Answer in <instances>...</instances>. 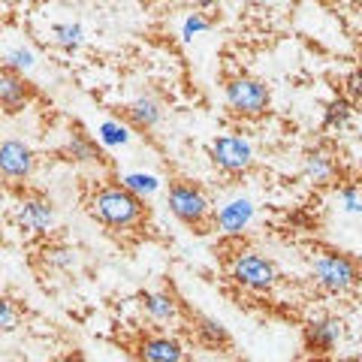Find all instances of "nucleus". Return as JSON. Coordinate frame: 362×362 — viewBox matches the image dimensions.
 Here are the masks:
<instances>
[{
    "label": "nucleus",
    "instance_id": "obj_17",
    "mask_svg": "<svg viewBox=\"0 0 362 362\" xmlns=\"http://www.w3.org/2000/svg\"><path fill=\"white\" fill-rule=\"evenodd\" d=\"M64 154L70 157L73 163H94L100 160V148H97V142L90 139V136L82 130V127H73L70 136H66V145H64Z\"/></svg>",
    "mask_w": 362,
    "mask_h": 362
},
{
    "label": "nucleus",
    "instance_id": "obj_4",
    "mask_svg": "<svg viewBox=\"0 0 362 362\" xmlns=\"http://www.w3.org/2000/svg\"><path fill=\"white\" fill-rule=\"evenodd\" d=\"M230 278L247 293H272L278 287V266L259 251H239L230 259Z\"/></svg>",
    "mask_w": 362,
    "mask_h": 362
},
{
    "label": "nucleus",
    "instance_id": "obj_8",
    "mask_svg": "<svg viewBox=\"0 0 362 362\" xmlns=\"http://www.w3.org/2000/svg\"><path fill=\"white\" fill-rule=\"evenodd\" d=\"M37 169V154L25 139H4L0 142V175L6 181H25Z\"/></svg>",
    "mask_w": 362,
    "mask_h": 362
},
{
    "label": "nucleus",
    "instance_id": "obj_9",
    "mask_svg": "<svg viewBox=\"0 0 362 362\" xmlns=\"http://www.w3.org/2000/svg\"><path fill=\"white\" fill-rule=\"evenodd\" d=\"M254 221V202L247 199V197H233V199H226L223 206L214 211V230H218L221 235H242L247 226H251Z\"/></svg>",
    "mask_w": 362,
    "mask_h": 362
},
{
    "label": "nucleus",
    "instance_id": "obj_21",
    "mask_svg": "<svg viewBox=\"0 0 362 362\" xmlns=\"http://www.w3.org/2000/svg\"><path fill=\"white\" fill-rule=\"evenodd\" d=\"M350 115H354V106H350V100H344V97H338V100H332L329 106H326V112H323V127L326 130H341L344 124L350 121Z\"/></svg>",
    "mask_w": 362,
    "mask_h": 362
},
{
    "label": "nucleus",
    "instance_id": "obj_5",
    "mask_svg": "<svg viewBox=\"0 0 362 362\" xmlns=\"http://www.w3.org/2000/svg\"><path fill=\"white\" fill-rule=\"evenodd\" d=\"M223 103L239 118H263L269 112L272 94L266 82H259L254 76H233L223 85Z\"/></svg>",
    "mask_w": 362,
    "mask_h": 362
},
{
    "label": "nucleus",
    "instance_id": "obj_14",
    "mask_svg": "<svg viewBox=\"0 0 362 362\" xmlns=\"http://www.w3.org/2000/svg\"><path fill=\"white\" fill-rule=\"evenodd\" d=\"M124 118H127L136 130H157L163 121V103L154 94H139L124 106Z\"/></svg>",
    "mask_w": 362,
    "mask_h": 362
},
{
    "label": "nucleus",
    "instance_id": "obj_10",
    "mask_svg": "<svg viewBox=\"0 0 362 362\" xmlns=\"http://www.w3.org/2000/svg\"><path fill=\"white\" fill-rule=\"evenodd\" d=\"M136 302H139L142 317L154 326L175 323L181 317V302L175 299V293H169V290H142L139 296H136Z\"/></svg>",
    "mask_w": 362,
    "mask_h": 362
},
{
    "label": "nucleus",
    "instance_id": "obj_12",
    "mask_svg": "<svg viewBox=\"0 0 362 362\" xmlns=\"http://www.w3.org/2000/svg\"><path fill=\"white\" fill-rule=\"evenodd\" d=\"M136 359L139 362H187V350L173 335H145L136 344Z\"/></svg>",
    "mask_w": 362,
    "mask_h": 362
},
{
    "label": "nucleus",
    "instance_id": "obj_2",
    "mask_svg": "<svg viewBox=\"0 0 362 362\" xmlns=\"http://www.w3.org/2000/svg\"><path fill=\"white\" fill-rule=\"evenodd\" d=\"M166 206L173 211V218L181 221L190 230H206L211 223L214 211H211V199L206 197V190L194 185L190 178H175L169 181L166 190Z\"/></svg>",
    "mask_w": 362,
    "mask_h": 362
},
{
    "label": "nucleus",
    "instance_id": "obj_19",
    "mask_svg": "<svg viewBox=\"0 0 362 362\" xmlns=\"http://www.w3.org/2000/svg\"><path fill=\"white\" fill-rule=\"evenodd\" d=\"M121 185L127 190H133L136 197L145 199V197H151L160 190V178L151 175V173H127V175H121Z\"/></svg>",
    "mask_w": 362,
    "mask_h": 362
},
{
    "label": "nucleus",
    "instance_id": "obj_28",
    "mask_svg": "<svg viewBox=\"0 0 362 362\" xmlns=\"http://www.w3.org/2000/svg\"><path fill=\"white\" fill-rule=\"evenodd\" d=\"M278 4H290V0H278Z\"/></svg>",
    "mask_w": 362,
    "mask_h": 362
},
{
    "label": "nucleus",
    "instance_id": "obj_1",
    "mask_svg": "<svg viewBox=\"0 0 362 362\" xmlns=\"http://www.w3.org/2000/svg\"><path fill=\"white\" fill-rule=\"evenodd\" d=\"M88 214L97 223L109 226L112 233H133L139 230L148 218V209H145V199L136 197L133 190H127L118 181V185H103L97 187L88 199Z\"/></svg>",
    "mask_w": 362,
    "mask_h": 362
},
{
    "label": "nucleus",
    "instance_id": "obj_11",
    "mask_svg": "<svg viewBox=\"0 0 362 362\" xmlns=\"http://www.w3.org/2000/svg\"><path fill=\"white\" fill-rule=\"evenodd\" d=\"M302 335H305V347L311 354H332L338 347V338H341V320L332 314H317L305 323Z\"/></svg>",
    "mask_w": 362,
    "mask_h": 362
},
{
    "label": "nucleus",
    "instance_id": "obj_16",
    "mask_svg": "<svg viewBox=\"0 0 362 362\" xmlns=\"http://www.w3.org/2000/svg\"><path fill=\"white\" fill-rule=\"evenodd\" d=\"M194 335H197V341L202 347H209V350H226L233 344L230 329H226L218 317H209V314L194 317Z\"/></svg>",
    "mask_w": 362,
    "mask_h": 362
},
{
    "label": "nucleus",
    "instance_id": "obj_6",
    "mask_svg": "<svg viewBox=\"0 0 362 362\" xmlns=\"http://www.w3.org/2000/svg\"><path fill=\"white\" fill-rule=\"evenodd\" d=\"M209 157L211 163L226 175H245L254 166V145L245 136L235 133H223L218 139H211L209 145Z\"/></svg>",
    "mask_w": 362,
    "mask_h": 362
},
{
    "label": "nucleus",
    "instance_id": "obj_26",
    "mask_svg": "<svg viewBox=\"0 0 362 362\" xmlns=\"http://www.w3.org/2000/svg\"><path fill=\"white\" fill-rule=\"evenodd\" d=\"M347 94L356 97V100L362 97V73H354V76L347 78Z\"/></svg>",
    "mask_w": 362,
    "mask_h": 362
},
{
    "label": "nucleus",
    "instance_id": "obj_27",
    "mask_svg": "<svg viewBox=\"0 0 362 362\" xmlns=\"http://www.w3.org/2000/svg\"><path fill=\"white\" fill-rule=\"evenodd\" d=\"M194 6H199V9H209V6H218L221 0H190Z\"/></svg>",
    "mask_w": 362,
    "mask_h": 362
},
{
    "label": "nucleus",
    "instance_id": "obj_18",
    "mask_svg": "<svg viewBox=\"0 0 362 362\" xmlns=\"http://www.w3.org/2000/svg\"><path fill=\"white\" fill-rule=\"evenodd\" d=\"M49 40L52 45H58L61 52H78L85 42V28L78 25V21H54L49 28Z\"/></svg>",
    "mask_w": 362,
    "mask_h": 362
},
{
    "label": "nucleus",
    "instance_id": "obj_15",
    "mask_svg": "<svg viewBox=\"0 0 362 362\" xmlns=\"http://www.w3.org/2000/svg\"><path fill=\"white\" fill-rule=\"evenodd\" d=\"M30 103V85H28V78L16 73V70H9V66H4L0 70V109L4 112H18V109H25Z\"/></svg>",
    "mask_w": 362,
    "mask_h": 362
},
{
    "label": "nucleus",
    "instance_id": "obj_22",
    "mask_svg": "<svg viewBox=\"0 0 362 362\" xmlns=\"http://www.w3.org/2000/svg\"><path fill=\"white\" fill-rule=\"evenodd\" d=\"M133 139V133L127 124H121V121H103L100 124V142L103 145H112V148H118V145H130Z\"/></svg>",
    "mask_w": 362,
    "mask_h": 362
},
{
    "label": "nucleus",
    "instance_id": "obj_23",
    "mask_svg": "<svg viewBox=\"0 0 362 362\" xmlns=\"http://www.w3.org/2000/svg\"><path fill=\"white\" fill-rule=\"evenodd\" d=\"M18 323H21V311H18V305H16L13 299L0 296V335L16 332V329H18Z\"/></svg>",
    "mask_w": 362,
    "mask_h": 362
},
{
    "label": "nucleus",
    "instance_id": "obj_24",
    "mask_svg": "<svg viewBox=\"0 0 362 362\" xmlns=\"http://www.w3.org/2000/svg\"><path fill=\"white\" fill-rule=\"evenodd\" d=\"M206 30H211V18L206 13H190L185 18V25H181V40L190 42L194 37H199V33H206Z\"/></svg>",
    "mask_w": 362,
    "mask_h": 362
},
{
    "label": "nucleus",
    "instance_id": "obj_25",
    "mask_svg": "<svg viewBox=\"0 0 362 362\" xmlns=\"http://www.w3.org/2000/svg\"><path fill=\"white\" fill-rule=\"evenodd\" d=\"M338 199H341V211L354 214V218H362V190L354 185H344L338 190Z\"/></svg>",
    "mask_w": 362,
    "mask_h": 362
},
{
    "label": "nucleus",
    "instance_id": "obj_7",
    "mask_svg": "<svg viewBox=\"0 0 362 362\" xmlns=\"http://www.w3.org/2000/svg\"><path fill=\"white\" fill-rule=\"evenodd\" d=\"M16 223H18V230L28 235H52L54 223H58V214H54L52 199L25 197L16 209Z\"/></svg>",
    "mask_w": 362,
    "mask_h": 362
},
{
    "label": "nucleus",
    "instance_id": "obj_29",
    "mask_svg": "<svg viewBox=\"0 0 362 362\" xmlns=\"http://www.w3.org/2000/svg\"><path fill=\"white\" fill-rule=\"evenodd\" d=\"M70 362H73V359H70ZM76 362H82V359H76Z\"/></svg>",
    "mask_w": 362,
    "mask_h": 362
},
{
    "label": "nucleus",
    "instance_id": "obj_3",
    "mask_svg": "<svg viewBox=\"0 0 362 362\" xmlns=\"http://www.w3.org/2000/svg\"><path fill=\"white\" fill-rule=\"evenodd\" d=\"M311 281L323 293H329V296H344V293L359 287L362 269L354 257L338 254V251H323L311 263Z\"/></svg>",
    "mask_w": 362,
    "mask_h": 362
},
{
    "label": "nucleus",
    "instance_id": "obj_20",
    "mask_svg": "<svg viewBox=\"0 0 362 362\" xmlns=\"http://www.w3.org/2000/svg\"><path fill=\"white\" fill-rule=\"evenodd\" d=\"M4 64L9 66V70H16V73H30L33 66H37V52L30 49V45H13L6 54H4Z\"/></svg>",
    "mask_w": 362,
    "mask_h": 362
},
{
    "label": "nucleus",
    "instance_id": "obj_13",
    "mask_svg": "<svg viewBox=\"0 0 362 362\" xmlns=\"http://www.w3.org/2000/svg\"><path fill=\"white\" fill-rule=\"evenodd\" d=\"M299 173L308 185H329V181H335V175H338V160L329 148L314 145V148H308L302 154Z\"/></svg>",
    "mask_w": 362,
    "mask_h": 362
}]
</instances>
